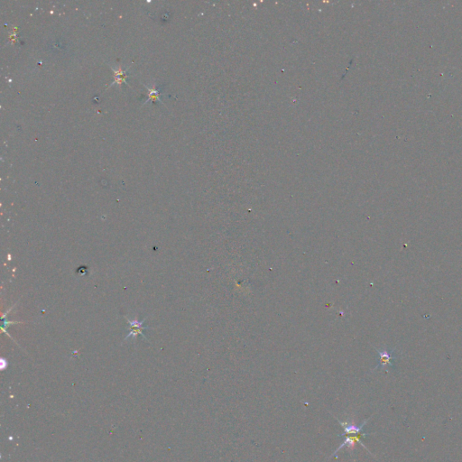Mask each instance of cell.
<instances>
[{
    "instance_id": "obj_1",
    "label": "cell",
    "mask_w": 462,
    "mask_h": 462,
    "mask_svg": "<svg viewBox=\"0 0 462 462\" xmlns=\"http://www.w3.org/2000/svg\"><path fill=\"white\" fill-rule=\"evenodd\" d=\"M336 421L341 424V427L343 429V433L340 434V437H345V436H354V435H364L368 436L369 434L363 432V428L367 423L370 421V419H367L360 425H357L353 422H342L341 420L336 418Z\"/></svg>"
},
{
    "instance_id": "obj_2",
    "label": "cell",
    "mask_w": 462,
    "mask_h": 462,
    "mask_svg": "<svg viewBox=\"0 0 462 462\" xmlns=\"http://www.w3.org/2000/svg\"><path fill=\"white\" fill-rule=\"evenodd\" d=\"M376 352L379 356V360H378V365L375 367L374 370H378V369L384 370L386 367L394 368V360H397V357L394 355L395 354L394 350H388L386 348H383L381 350L376 349Z\"/></svg>"
},
{
    "instance_id": "obj_3",
    "label": "cell",
    "mask_w": 462,
    "mask_h": 462,
    "mask_svg": "<svg viewBox=\"0 0 462 462\" xmlns=\"http://www.w3.org/2000/svg\"><path fill=\"white\" fill-rule=\"evenodd\" d=\"M364 437H366V436H364V435L345 436V439L342 441V443H341V445L339 446V448H338V449L336 450L335 452L333 453V454L331 455V457H334V456H336V454L339 453V452H341L342 449H345V448H347L349 451L353 450V449L355 448V446L357 445V444H360V445H361L362 447L364 448L365 450H367L369 453H371L370 452V450H369L368 448L366 447L365 444L362 443V441H361V439L364 438Z\"/></svg>"
},
{
    "instance_id": "obj_4",
    "label": "cell",
    "mask_w": 462,
    "mask_h": 462,
    "mask_svg": "<svg viewBox=\"0 0 462 462\" xmlns=\"http://www.w3.org/2000/svg\"><path fill=\"white\" fill-rule=\"evenodd\" d=\"M113 69L114 73H115V83H118V84H121L122 83H125V78H126V72L123 71L121 68L118 69V70H116V69Z\"/></svg>"
},
{
    "instance_id": "obj_5",
    "label": "cell",
    "mask_w": 462,
    "mask_h": 462,
    "mask_svg": "<svg viewBox=\"0 0 462 462\" xmlns=\"http://www.w3.org/2000/svg\"><path fill=\"white\" fill-rule=\"evenodd\" d=\"M146 89L149 91V98H148L147 102L150 101V100H154V99H157V100H159L160 102H162L160 97H159V95H160L159 90L156 89V86H152V88H150V87H146Z\"/></svg>"
}]
</instances>
